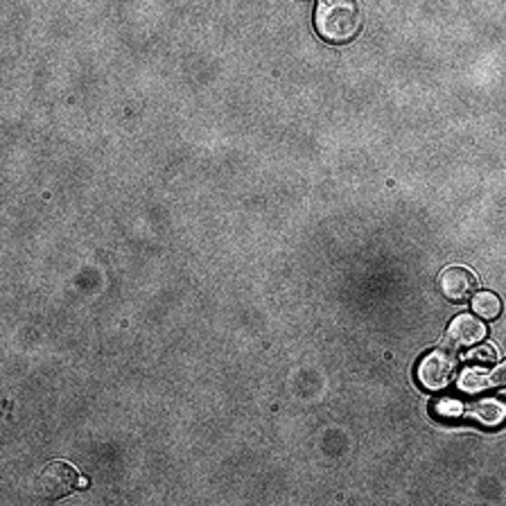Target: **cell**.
<instances>
[{
    "mask_svg": "<svg viewBox=\"0 0 506 506\" xmlns=\"http://www.w3.org/2000/svg\"><path fill=\"white\" fill-rule=\"evenodd\" d=\"M314 27L326 41L344 43L362 27V12L350 0H323L314 12Z\"/></svg>",
    "mask_w": 506,
    "mask_h": 506,
    "instance_id": "cell-1",
    "label": "cell"
},
{
    "mask_svg": "<svg viewBox=\"0 0 506 506\" xmlns=\"http://www.w3.org/2000/svg\"><path fill=\"white\" fill-rule=\"evenodd\" d=\"M457 371V358L453 350L436 348L427 353L418 364V382L430 391H441L453 382Z\"/></svg>",
    "mask_w": 506,
    "mask_h": 506,
    "instance_id": "cell-2",
    "label": "cell"
},
{
    "mask_svg": "<svg viewBox=\"0 0 506 506\" xmlns=\"http://www.w3.org/2000/svg\"><path fill=\"white\" fill-rule=\"evenodd\" d=\"M75 486H80V477L77 471L66 462H53L41 471L39 480H36V489L43 498L59 500L63 495L72 493Z\"/></svg>",
    "mask_w": 506,
    "mask_h": 506,
    "instance_id": "cell-3",
    "label": "cell"
},
{
    "mask_svg": "<svg viewBox=\"0 0 506 506\" xmlns=\"http://www.w3.org/2000/svg\"><path fill=\"white\" fill-rule=\"evenodd\" d=\"M441 291L445 299L450 301H466L475 294L477 290V276L473 269L468 267H448L444 269L439 278Z\"/></svg>",
    "mask_w": 506,
    "mask_h": 506,
    "instance_id": "cell-4",
    "label": "cell"
},
{
    "mask_svg": "<svg viewBox=\"0 0 506 506\" xmlns=\"http://www.w3.org/2000/svg\"><path fill=\"white\" fill-rule=\"evenodd\" d=\"M486 337V326L473 314H459L448 328V339L453 346H475Z\"/></svg>",
    "mask_w": 506,
    "mask_h": 506,
    "instance_id": "cell-5",
    "label": "cell"
},
{
    "mask_svg": "<svg viewBox=\"0 0 506 506\" xmlns=\"http://www.w3.org/2000/svg\"><path fill=\"white\" fill-rule=\"evenodd\" d=\"M473 416L484 425H500L504 418V405L498 398H484L480 403H475L473 407Z\"/></svg>",
    "mask_w": 506,
    "mask_h": 506,
    "instance_id": "cell-6",
    "label": "cell"
},
{
    "mask_svg": "<svg viewBox=\"0 0 506 506\" xmlns=\"http://www.w3.org/2000/svg\"><path fill=\"white\" fill-rule=\"evenodd\" d=\"M473 310H475L480 317L484 319H498L502 312V301L498 299V294L493 291H480V294L473 296Z\"/></svg>",
    "mask_w": 506,
    "mask_h": 506,
    "instance_id": "cell-7",
    "label": "cell"
},
{
    "mask_svg": "<svg viewBox=\"0 0 506 506\" xmlns=\"http://www.w3.org/2000/svg\"><path fill=\"white\" fill-rule=\"evenodd\" d=\"M473 358H475V359H486V362H489V359H493V358H495V350H493V348L475 350V353H473Z\"/></svg>",
    "mask_w": 506,
    "mask_h": 506,
    "instance_id": "cell-8",
    "label": "cell"
}]
</instances>
